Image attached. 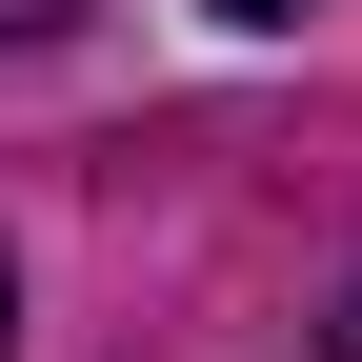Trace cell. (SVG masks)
<instances>
[{
  "label": "cell",
  "mask_w": 362,
  "mask_h": 362,
  "mask_svg": "<svg viewBox=\"0 0 362 362\" xmlns=\"http://www.w3.org/2000/svg\"><path fill=\"white\" fill-rule=\"evenodd\" d=\"M0 362H21V262H0Z\"/></svg>",
  "instance_id": "3957f363"
},
{
  "label": "cell",
  "mask_w": 362,
  "mask_h": 362,
  "mask_svg": "<svg viewBox=\"0 0 362 362\" xmlns=\"http://www.w3.org/2000/svg\"><path fill=\"white\" fill-rule=\"evenodd\" d=\"M61 21H81V0H0V40H61Z\"/></svg>",
  "instance_id": "6da1fadb"
},
{
  "label": "cell",
  "mask_w": 362,
  "mask_h": 362,
  "mask_svg": "<svg viewBox=\"0 0 362 362\" xmlns=\"http://www.w3.org/2000/svg\"><path fill=\"white\" fill-rule=\"evenodd\" d=\"M221 21H302V0H221Z\"/></svg>",
  "instance_id": "277c9868"
},
{
  "label": "cell",
  "mask_w": 362,
  "mask_h": 362,
  "mask_svg": "<svg viewBox=\"0 0 362 362\" xmlns=\"http://www.w3.org/2000/svg\"><path fill=\"white\" fill-rule=\"evenodd\" d=\"M322 362H362V282H342V322H322Z\"/></svg>",
  "instance_id": "7a4b0ae2"
}]
</instances>
